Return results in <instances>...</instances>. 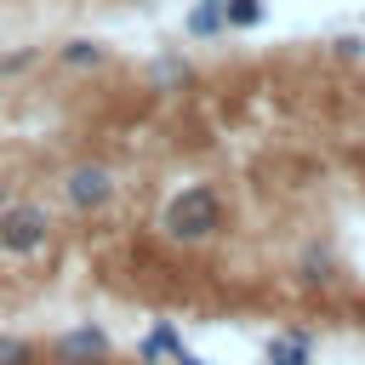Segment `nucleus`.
<instances>
[{
	"label": "nucleus",
	"mask_w": 365,
	"mask_h": 365,
	"mask_svg": "<svg viewBox=\"0 0 365 365\" xmlns=\"http://www.w3.org/2000/svg\"><path fill=\"white\" fill-rule=\"evenodd\" d=\"M0 200H6V194H0Z\"/></svg>",
	"instance_id": "12"
},
{
	"label": "nucleus",
	"mask_w": 365,
	"mask_h": 365,
	"mask_svg": "<svg viewBox=\"0 0 365 365\" xmlns=\"http://www.w3.org/2000/svg\"><path fill=\"white\" fill-rule=\"evenodd\" d=\"M0 245H6L11 257L40 251V245H46V211H34V205H6V211H0Z\"/></svg>",
	"instance_id": "2"
},
{
	"label": "nucleus",
	"mask_w": 365,
	"mask_h": 365,
	"mask_svg": "<svg viewBox=\"0 0 365 365\" xmlns=\"http://www.w3.org/2000/svg\"><path fill=\"white\" fill-rule=\"evenodd\" d=\"M177 348H182V342H177V331H171V325H154V331L143 336V348H137V354H143V359H165V354H177Z\"/></svg>",
	"instance_id": "7"
},
{
	"label": "nucleus",
	"mask_w": 365,
	"mask_h": 365,
	"mask_svg": "<svg viewBox=\"0 0 365 365\" xmlns=\"http://www.w3.org/2000/svg\"><path fill=\"white\" fill-rule=\"evenodd\" d=\"M0 365H34V342H23V336H0Z\"/></svg>",
	"instance_id": "10"
},
{
	"label": "nucleus",
	"mask_w": 365,
	"mask_h": 365,
	"mask_svg": "<svg viewBox=\"0 0 365 365\" xmlns=\"http://www.w3.org/2000/svg\"><path fill=\"white\" fill-rule=\"evenodd\" d=\"M222 23H234V29L262 23V0H222Z\"/></svg>",
	"instance_id": "8"
},
{
	"label": "nucleus",
	"mask_w": 365,
	"mask_h": 365,
	"mask_svg": "<svg viewBox=\"0 0 365 365\" xmlns=\"http://www.w3.org/2000/svg\"><path fill=\"white\" fill-rule=\"evenodd\" d=\"M217 29H222V0H200V6L188 11V34L205 40V34H217Z\"/></svg>",
	"instance_id": "6"
},
{
	"label": "nucleus",
	"mask_w": 365,
	"mask_h": 365,
	"mask_svg": "<svg viewBox=\"0 0 365 365\" xmlns=\"http://www.w3.org/2000/svg\"><path fill=\"white\" fill-rule=\"evenodd\" d=\"M268 365H308V336H274L268 342Z\"/></svg>",
	"instance_id": "5"
},
{
	"label": "nucleus",
	"mask_w": 365,
	"mask_h": 365,
	"mask_svg": "<svg viewBox=\"0 0 365 365\" xmlns=\"http://www.w3.org/2000/svg\"><path fill=\"white\" fill-rule=\"evenodd\" d=\"M108 331L103 325H74V331H63L57 336V359H68V365H86V359H108Z\"/></svg>",
	"instance_id": "4"
},
{
	"label": "nucleus",
	"mask_w": 365,
	"mask_h": 365,
	"mask_svg": "<svg viewBox=\"0 0 365 365\" xmlns=\"http://www.w3.org/2000/svg\"><path fill=\"white\" fill-rule=\"evenodd\" d=\"M63 63L91 68V63H103V46H97V40H68V46H63Z\"/></svg>",
	"instance_id": "9"
},
{
	"label": "nucleus",
	"mask_w": 365,
	"mask_h": 365,
	"mask_svg": "<svg viewBox=\"0 0 365 365\" xmlns=\"http://www.w3.org/2000/svg\"><path fill=\"white\" fill-rule=\"evenodd\" d=\"M217 222H222V200L205 188V182H194V188H177L171 200H165V211H160V228L171 234V240H205V234H217Z\"/></svg>",
	"instance_id": "1"
},
{
	"label": "nucleus",
	"mask_w": 365,
	"mask_h": 365,
	"mask_svg": "<svg viewBox=\"0 0 365 365\" xmlns=\"http://www.w3.org/2000/svg\"><path fill=\"white\" fill-rule=\"evenodd\" d=\"M171 359H177V365H205V359H200V354H188V348H177Z\"/></svg>",
	"instance_id": "11"
},
{
	"label": "nucleus",
	"mask_w": 365,
	"mask_h": 365,
	"mask_svg": "<svg viewBox=\"0 0 365 365\" xmlns=\"http://www.w3.org/2000/svg\"><path fill=\"white\" fill-rule=\"evenodd\" d=\"M63 194H68V205L97 211V205H108V200H114V177H108L103 165H74V171H68V182H63Z\"/></svg>",
	"instance_id": "3"
}]
</instances>
